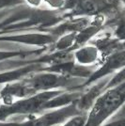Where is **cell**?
Masks as SVG:
<instances>
[{
  "instance_id": "8fae6325",
  "label": "cell",
  "mask_w": 125,
  "mask_h": 126,
  "mask_svg": "<svg viewBox=\"0 0 125 126\" xmlns=\"http://www.w3.org/2000/svg\"><path fill=\"white\" fill-rule=\"evenodd\" d=\"M46 48H37L34 50H0V63L11 60L12 58H26L27 56L42 55Z\"/></svg>"
},
{
  "instance_id": "5bb4252c",
  "label": "cell",
  "mask_w": 125,
  "mask_h": 126,
  "mask_svg": "<svg viewBox=\"0 0 125 126\" xmlns=\"http://www.w3.org/2000/svg\"><path fill=\"white\" fill-rule=\"evenodd\" d=\"M42 1L45 2L50 8L55 9V10L67 8L69 3H71L70 0H42Z\"/></svg>"
},
{
  "instance_id": "ac0fdd59",
  "label": "cell",
  "mask_w": 125,
  "mask_h": 126,
  "mask_svg": "<svg viewBox=\"0 0 125 126\" xmlns=\"http://www.w3.org/2000/svg\"><path fill=\"white\" fill-rule=\"evenodd\" d=\"M6 32L5 31H3V30H1V29H0V35H3V34H5Z\"/></svg>"
},
{
  "instance_id": "e0dca14e",
  "label": "cell",
  "mask_w": 125,
  "mask_h": 126,
  "mask_svg": "<svg viewBox=\"0 0 125 126\" xmlns=\"http://www.w3.org/2000/svg\"><path fill=\"white\" fill-rule=\"evenodd\" d=\"M0 104H1V100H0ZM0 126H21V122H7V121H0Z\"/></svg>"
},
{
  "instance_id": "ba28073f",
  "label": "cell",
  "mask_w": 125,
  "mask_h": 126,
  "mask_svg": "<svg viewBox=\"0 0 125 126\" xmlns=\"http://www.w3.org/2000/svg\"><path fill=\"white\" fill-rule=\"evenodd\" d=\"M73 57L76 63L87 67L99 65L103 60V56L100 49L91 42L74 49L73 51Z\"/></svg>"
},
{
  "instance_id": "277c9868",
  "label": "cell",
  "mask_w": 125,
  "mask_h": 126,
  "mask_svg": "<svg viewBox=\"0 0 125 126\" xmlns=\"http://www.w3.org/2000/svg\"><path fill=\"white\" fill-rule=\"evenodd\" d=\"M125 67V49H121L119 51L112 53L102 60V62L98 65V67L94 69L92 74H90L88 79H86L82 84L74 87L72 89H79L83 90L84 89L89 87L90 85L96 83L101 79L106 78L111 74H116L120 70Z\"/></svg>"
},
{
  "instance_id": "7a4b0ae2",
  "label": "cell",
  "mask_w": 125,
  "mask_h": 126,
  "mask_svg": "<svg viewBox=\"0 0 125 126\" xmlns=\"http://www.w3.org/2000/svg\"><path fill=\"white\" fill-rule=\"evenodd\" d=\"M64 89L41 91L24 99L16 101L11 105L0 104V121H6L11 116H34L44 111V105L50 99L59 94Z\"/></svg>"
},
{
  "instance_id": "7c38bea8",
  "label": "cell",
  "mask_w": 125,
  "mask_h": 126,
  "mask_svg": "<svg viewBox=\"0 0 125 126\" xmlns=\"http://www.w3.org/2000/svg\"><path fill=\"white\" fill-rule=\"evenodd\" d=\"M88 119V113H80L68 119L59 126H85Z\"/></svg>"
},
{
  "instance_id": "9c48e42d",
  "label": "cell",
  "mask_w": 125,
  "mask_h": 126,
  "mask_svg": "<svg viewBox=\"0 0 125 126\" xmlns=\"http://www.w3.org/2000/svg\"><path fill=\"white\" fill-rule=\"evenodd\" d=\"M108 80L109 79L106 78L101 79L96 83L86 88L87 90L85 91L82 90L80 97L76 101V105L79 110L83 113H88L90 110V108L93 106L94 103L98 99V97L104 91V88L107 84Z\"/></svg>"
},
{
  "instance_id": "6da1fadb",
  "label": "cell",
  "mask_w": 125,
  "mask_h": 126,
  "mask_svg": "<svg viewBox=\"0 0 125 126\" xmlns=\"http://www.w3.org/2000/svg\"><path fill=\"white\" fill-rule=\"evenodd\" d=\"M125 105V82L105 89L88 112L85 126H103Z\"/></svg>"
},
{
  "instance_id": "d6986e66",
  "label": "cell",
  "mask_w": 125,
  "mask_h": 126,
  "mask_svg": "<svg viewBox=\"0 0 125 126\" xmlns=\"http://www.w3.org/2000/svg\"><path fill=\"white\" fill-rule=\"evenodd\" d=\"M121 1H122V2H123V3L125 4V0H121Z\"/></svg>"
},
{
  "instance_id": "4fadbf2b",
  "label": "cell",
  "mask_w": 125,
  "mask_h": 126,
  "mask_svg": "<svg viewBox=\"0 0 125 126\" xmlns=\"http://www.w3.org/2000/svg\"><path fill=\"white\" fill-rule=\"evenodd\" d=\"M125 82V67L122 68L121 70H120L119 72H117L116 74H114V75L109 78L107 84L104 88V90L109 88H112V87H115L117 85H120L121 83Z\"/></svg>"
},
{
  "instance_id": "8992f818",
  "label": "cell",
  "mask_w": 125,
  "mask_h": 126,
  "mask_svg": "<svg viewBox=\"0 0 125 126\" xmlns=\"http://www.w3.org/2000/svg\"><path fill=\"white\" fill-rule=\"evenodd\" d=\"M57 38L47 31L26 32V33H18V34H10V35H0V42H14L24 45L37 46L39 48H47L52 46L57 41Z\"/></svg>"
},
{
  "instance_id": "52a82bcc",
  "label": "cell",
  "mask_w": 125,
  "mask_h": 126,
  "mask_svg": "<svg viewBox=\"0 0 125 126\" xmlns=\"http://www.w3.org/2000/svg\"><path fill=\"white\" fill-rule=\"evenodd\" d=\"M37 93L29 87L25 79L7 83L0 89V100L3 105H11L16 101Z\"/></svg>"
},
{
  "instance_id": "30bf717a",
  "label": "cell",
  "mask_w": 125,
  "mask_h": 126,
  "mask_svg": "<svg viewBox=\"0 0 125 126\" xmlns=\"http://www.w3.org/2000/svg\"><path fill=\"white\" fill-rule=\"evenodd\" d=\"M77 32H70L58 37L53 44V52H73Z\"/></svg>"
},
{
  "instance_id": "3957f363",
  "label": "cell",
  "mask_w": 125,
  "mask_h": 126,
  "mask_svg": "<svg viewBox=\"0 0 125 126\" xmlns=\"http://www.w3.org/2000/svg\"><path fill=\"white\" fill-rule=\"evenodd\" d=\"M75 79L53 72L41 71L30 74L25 80L35 92H41L57 89H72L77 86Z\"/></svg>"
},
{
  "instance_id": "2e32d148",
  "label": "cell",
  "mask_w": 125,
  "mask_h": 126,
  "mask_svg": "<svg viewBox=\"0 0 125 126\" xmlns=\"http://www.w3.org/2000/svg\"><path fill=\"white\" fill-rule=\"evenodd\" d=\"M42 0H25L27 5L31 8H39Z\"/></svg>"
},
{
  "instance_id": "9a60e30c",
  "label": "cell",
  "mask_w": 125,
  "mask_h": 126,
  "mask_svg": "<svg viewBox=\"0 0 125 126\" xmlns=\"http://www.w3.org/2000/svg\"><path fill=\"white\" fill-rule=\"evenodd\" d=\"M26 3L25 0H0V10L17 7Z\"/></svg>"
},
{
  "instance_id": "5b68a950",
  "label": "cell",
  "mask_w": 125,
  "mask_h": 126,
  "mask_svg": "<svg viewBox=\"0 0 125 126\" xmlns=\"http://www.w3.org/2000/svg\"><path fill=\"white\" fill-rule=\"evenodd\" d=\"M83 113L79 110L76 102L72 105L51 109L43 114L28 116L27 119L21 121V126H59L73 116Z\"/></svg>"
}]
</instances>
